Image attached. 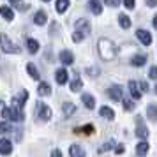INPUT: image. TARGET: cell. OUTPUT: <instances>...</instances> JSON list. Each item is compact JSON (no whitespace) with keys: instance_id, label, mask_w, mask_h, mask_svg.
Listing matches in <instances>:
<instances>
[{"instance_id":"33","label":"cell","mask_w":157,"mask_h":157,"mask_svg":"<svg viewBox=\"0 0 157 157\" xmlns=\"http://www.w3.org/2000/svg\"><path fill=\"white\" fill-rule=\"evenodd\" d=\"M134 108H136V104H134V101H129V99H124V109H125V111H134Z\"/></svg>"},{"instance_id":"8","label":"cell","mask_w":157,"mask_h":157,"mask_svg":"<svg viewBox=\"0 0 157 157\" xmlns=\"http://www.w3.org/2000/svg\"><path fill=\"white\" fill-rule=\"evenodd\" d=\"M136 36H138V39H140V43L145 44V46H150L152 44V36H150V32L148 30H138L136 32Z\"/></svg>"},{"instance_id":"3","label":"cell","mask_w":157,"mask_h":157,"mask_svg":"<svg viewBox=\"0 0 157 157\" xmlns=\"http://www.w3.org/2000/svg\"><path fill=\"white\" fill-rule=\"evenodd\" d=\"M2 50H4V53H21V50L14 43H11L6 34H2Z\"/></svg>"},{"instance_id":"11","label":"cell","mask_w":157,"mask_h":157,"mask_svg":"<svg viewBox=\"0 0 157 157\" xmlns=\"http://www.w3.org/2000/svg\"><path fill=\"white\" fill-rule=\"evenodd\" d=\"M55 79H57L58 85H65L67 79H69V74H67L65 69H57V72H55Z\"/></svg>"},{"instance_id":"28","label":"cell","mask_w":157,"mask_h":157,"mask_svg":"<svg viewBox=\"0 0 157 157\" xmlns=\"http://www.w3.org/2000/svg\"><path fill=\"white\" fill-rule=\"evenodd\" d=\"M94 131H95V129H94L92 124H88V125H85V127H81V129H74L76 134H85V136H90Z\"/></svg>"},{"instance_id":"16","label":"cell","mask_w":157,"mask_h":157,"mask_svg":"<svg viewBox=\"0 0 157 157\" xmlns=\"http://www.w3.org/2000/svg\"><path fill=\"white\" fill-rule=\"evenodd\" d=\"M69 155L71 157H86V154L79 145H71L69 147Z\"/></svg>"},{"instance_id":"12","label":"cell","mask_w":157,"mask_h":157,"mask_svg":"<svg viewBox=\"0 0 157 157\" xmlns=\"http://www.w3.org/2000/svg\"><path fill=\"white\" fill-rule=\"evenodd\" d=\"M148 154V143L145 141V140H141V141L136 145V155L138 157H145Z\"/></svg>"},{"instance_id":"18","label":"cell","mask_w":157,"mask_h":157,"mask_svg":"<svg viewBox=\"0 0 157 157\" xmlns=\"http://www.w3.org/2000/svg\"><path fill=\"white\" fill-rule=\"evenodd\" d=\"M99 115L102 117V118H106V120H113L115 118V111L111 109V108H108V106H102L99 109Z\"/></svg>"},{"instance_id":"32","label":"cell","mask_w":157,"mask_h":157,"mask_svg":"<svg viewBox=\"0 0 157 157\" xmlns=\"http://www.w3.org/2000/svg\"><path fill=\"white\" fill-rule=\"evenodd\" d=\"M113 147H115V141H106L97 152H99V154H104V152H108V150H113Z\"/></svg>"},{"instance_id":"20","label":"cell","mask_w":157,"mask_h":157,"mask_svg":"<svg viewBox=\"0 0 157 157\" xmlns=\"http://www.w3.org/2000/svg\"><path fill=\"white\" fill-rule=\"evenodd\" d=\"M37 92H39V95L41 97H48L51 94V86L46 83V81H43V83H39V88H37Z\"/></svg>"},{"instance_id":"5","label":"cell","mask_w":157,"mask_h":157,"mask_svg":"<svg viewBox=\"0 0 157 157\" xmlns=\"http://www.w3.org/2000/svg\"><path fill=\"white\" fill-rule=\"evenodd\" d=\"M37 115H39V118H43V120H50L51 118V109L48 104H37Z\"/></svg>"},{"instance_id":"40","label":"cell","mask_w":157,"mask_h":157,"mask_svg":"<svg viewBox=\"0 0 157 157\" xmlns=\"http://www.w3.org/2000/svg\"><path fill=\"white\" fill-rule=\"evenodd\" d=\"M51 157H62V152L58 148H55V150H51Z\"/></svg>"},{"instance_id":"44","label":"cell","mask_w":157,"mask_h":157,"mask_svg":"<svg viewBox=\"0 0 157 157\" xmlns=\"http://www.w3.org/2000/svg\"><path fill=\"white\" fill-rule=\"evenodd\" d=\"M155 94H157V85H155Z\"/></svg>"},{"instance_id":"21","label":"cell","mask_w":157,"mask_h":157,"mask_svg":"<svg viewBox=\"0 0 157 157\" xmlns=\"http://www.w3.org/2000/svg\"><path fill=\"white\" fill-rule=\"evenodd\" d=\"M0 14L4 16L6 21H13V20H14V13H13L7 6H2V7H0Z\"/></svg>"},{"instance_id":"9","label":"cell","mask_w":157,"mask_h":157,"mask_svg":"<svg viewBox=\"0 0 157 157\" xmlns=\"http://www.w3.org/2000/svg\"><path fill=\"white\" fill-rule=\"evenodd\" d=\"M140 88L141 86L138 85L136 81H129V92H131V95H132V99H141V92H140Z\"/></svg>"},{"instance_id":"26","label":"cell","mask_w":157,"mask_h":157,"mask_svg":"<svg viewBox=\"0 0 157 157\" xmlns=\"http://www.w3.org/2000/svg\"><path fill=\"white\" fill-rule=\"evenodd\" d=\"M25 44H27V48H29L30 53H37V51H39V48H41L36 39H27V41H25Z\"/></svg>"},{"instance_id":"23","label":"cell","mask_w":157,"mask_h":157,"mask_svg":"<svg viewBox=\"0 0 157 157\" xmlns=\"http://www.w3.org/2000/svg\"><path fill=\"white\" fill-rule=\"evenodd\" d=\"M131 64L134 65V67H143V65L147 64V57L145 55H134V57L131 58Z\"/></svg>"},{"instance_id":"35","label":"cell","mask_w":157,"mask_h":157,"mask_svg":"<svg viewBox=\"0 0 157 157\" xmlns=\"http://www.w3.org/2000/svg\"><path fill=\"white\" fill-rule=\"evenodd\" d=\"M148 78H150V79H157V65L150 67V71H148Z\"/></svg>"},{"instance_id":"38","label":"cell","mask_w":157,"mask_h":157,"mask_svg":"<svg viewBox=\"0 0 157 157\" xmlns=\"http://www.w3.org/2000/svg\"><path fill=\"white\" fill-rule=\"evenodd\" d=\"M124 6L131 11V9H134V0H124Z\"/></svg>"},{"instance_id":"30","label":"cell","mask_w":157,"mask_h":157,"mask_svg":"<svg viewBox=\"0 0 157 157\" xmlns=\"http://www.w3.org/2000/svg\"><path fill=\"white\" fill-rule=\"evenodd\" d=\"M62 109H64V115H65V117H71V115L76 111V106H74L72 102H64Z\"/></svg>"},{"instance_id":"39","label":"cell","mask_w":157,"mask_h":157,"mask_svg":"<svg viewBox=\"0 0 157 157\" xmlns=\"http://www.w3.org/2000/svg\"><path fill=\"white\" fill-rule=\"evenodd\" d=\"M115 152H117L118 155H120V154H124V152H125V148H124V145H117V148H115Z\"/></svg>"},{"instance_id":"19","label":"cell","mask_w":157,"mask_h":157,"mask_svg":"<svg viewBox=\"0 0 157 157\" xmlns=\"http://www.w3.org/2000/svg\"><path fill=\"white\" fill-rule=\"evenodd\" d=\"M147 117H148L152 122H157V104L155 102L148 104V108H147Z\"/></svg>"},{"instance_id":"27","label":"cell","mask_w":157,"mask_h":157,"mask_svg":"<svg viewBox=\"0 0 157 157\" xmlns=\"http://www.w3.org/2000/svg\"><path fill=\"white\" fill-rule=\"evenodd\" d=\"M27 72L30 74V78H32V79H39V78H41V76H39V71L36 69V65L32 64V62L27 64Z\"/></svg>"},{"instance_id":"15","label":"cell","mask_w":157,"mask_h":157,"mask_svg":"<svg viewBox=\"0 0 157 157\" xmlns=\"http://www.w3.org/2000/svg\"><path fill=\"white\" fill-rule=\"evenodd\" d=\"M11 152H13V143L4 138V140L0 141V154H2V155H9Z\"/></svg>"},{"instance_id":"43","label":"cell","mask_w":157,"mask_h":157,"mask_svg":"<svg viewBox=\"0 0 157 157\" xmlns=\"http://www.w3.org/2000/svg\"><path fill=\"white\" fill-rule=\"evenodd\" d=\"M152 25H154V29H155V30H157V14H155V16H154V21H152Z\"/></svg>"},{"instance_id":"25","label":"cell","mask_w":157,"mask_h":157,"mask_svg":"<svg viewBox=\"0 0 157 157\" xmlns=\"http://www.w3.org/2000/svg\"><path fill=\"white\" fill-rule=\"evenodd\" d=\"M67 7H69V0H57L55 9H57L58 14H64L65 11H67Z\"/></svg>"},{"instance_id":"13","label":"cell","mask_w":157,"mask_h":157,"mask_svg":"<svg viewBox=\"0 0 157 157\" xmlns=\"http://www.w3.org/2000/svg\"><path fill=\"white\" fill-rule=\"evenodd\" d=\"M88 9H90L95 16L102 14V4H101V0H90V2H88Z\"/></svg>"},{"instance_id":"14","label":"cell","mask_w":157,"mask_h":157,"mask_svg":"<svg viewBox=\"0 0 157 157\" xmlns=\"http://www.w3.org/2000/svg\"><path fill=\"white\" fill-rule=\"evenodd\" d=\"M27 99H29V92L27 90H21L20 92V95H16V97H13V104H16V106H21L27 102Z\"/></svg>"},{"instance_id":"31","label":"cell","mask_w":157,"mask_h":157,"mask_svg":"<svg viewBox=\"0 0 157 157\" xmlns=\"http://www.w3.org/2000/svg\"><path fill=\"white\" fill-rule=\"evenodd\" d=\"M9 2H11V4H13L16 9H20V11H27V9L30 7V6H27L23 0H9Z\"/></svg>"},{"instance_id":"1","label":"cell","mask_w":157,"mask_h":157,"mask_svg":"<svg viewBox=\"0 0 157 157\" xmlns=\"http://www.w3.org/2000/svg\"><path fill=\"white\" fill-rule=\"evenodd\" d=\"M97 48H99V55H101L102 60H113L115 55H117V48H115L113 41H109V39H106V37L99 39Z\"/></svg>"},{"instance_id":"6","label":"cell","mask_w":157,"mask_h":157,"mask_svg":"<svg viewBox=\"0 0 157 157\" xmlns=\"http://www.w3.org/2000/svg\"><path fill=\"white\" fill-rule=\"evenodd\" d=\"M58 58H60V62H62L64 65H72L74 64V55H72L69 50H62L60 55H58Z\"/></svg>"},{"instance_id":"41","label":"cell","mask_w":157,"mask_h":157,"mask_svg":"<svg viewBox=\"0 0 157 157\" xmlns=\"http://www.w3.org/2000/svg\"><path fill=\"white\" fill-rule=\"evenodd\" d=\"M145 4H147V7H155V6H157V0H147Z\"/></svg>"},{"instance_id":"7","label":"cell","mask_w":157,"mask_h":157,"mask_svg":"<svg viewBox=\"0 0 157 157\" xmlns=\"http://www.w3.org/2000/svg\"><path fill=\"white\" fill-rule=\"evenodd\" d=\"M108 95L111 97L113 101H122V95H124V90H122L120 85H113L109 86V90H108Z\"/></svg>"},{"instance_id":"24","label":"cell","mask_w":157,"mask_h":157,"mask_svg":"<svg viewBox=\"0 0 157 157\" xmlns=\"http://www.w3.org/2000/svg\"><path fill=\"white\" fill-rule=\"evenodd\" d=\"M118 23H120V27L124 30L131 29V25H132V21H131V18L127 14H118Z\"/></svg>"},{"instance_id":"37","label":"cell","mask_w":157,"mask_h":157,"mask_svg":"<svg viewBox=\"0 0 157 157\" xmlns=\"http://www.w3.org/2000/svg\"><path fill=\"white\" fill-rule=\"evenodd\" d=\"M106 2V6H109V7H118L120 6V0H104Z\"/></svg>"},{"instance_id":"22","label":"cell","mask_w":157,"mask_h":157,"mask_svg":"<svg viewBox=\"0 0 157 157\" xmlns=\"http://www.w3.org/2000/svg\"><path fill=\"white\" fill-rule=\"evenodd\" d=\"M81 101H83V104H85L88 109H94V108H95V99H94L90 94H83V95H81Z\"/></svg>"},{"instance_id":"34","label":"cell","mask_w":157,"mask_h":157,"mask_svg":"<svg viewBox=\"0 0 157 157\" xmlns=\"http://www.w3.org/2000/svg\"><path fill=\"white\" fill-rule=\"evenodd\" d=\"M85 36H86V34H83V32H79V30H76V32L72 34V41H74V43H81V41L85 39Z\"/></svg>"},{"instance_id":"36","label":"cell","mask_w":157,"mask_h":157,"mask_svg":"<svg viewBox=\"0 0 157 157\" xmlns=\"http://www.w3.org/2000/svg\"><path fill=\"white\" fill-rule=\"evenodd\" d=\"M0 131H2V132H9V131H11V127H9L7 120H4L2 124H0Z\"/></svg>"},{"instance_id":"45","label":"cell","mask_w":157,"mask_h":157,"mask_svg":"<svg viewBox=\"0 0 157 157\" xmlns=\"http://www.w3.org/2000/svg\"><path fill=\"white\" fill-rule=\"evenodd\" d=\"M43 2H50V0H43Z\"/></svg>"},{"instance_id":"17","label":"cell","mask_w":157,"mask_h":157,"mask_svg":"<svg viewBox=\"0 0 157 157\" xmlns=\"http://www.w3.org/2000/svg\"><path fill=\"white\" fill-rule=\"evenodd\" d=\"M76 30H79V32H83V34H90V23H88V20H78L76 21Z\"/></svg>"},{"instance_id":"2","label":"cell","mask_w":157,"mask_h":157,"mask_svg":"<svg viewBox=\"0 0 157 157\" xmlns=\"http://www.w3.org/2000/svg\"><path fill=\"white\" fill-rule=\"evenodd\" d=\"M2 118L4 120H13V122H21L25 118V113H23V108L21 106H2Z\"/></svg>"},{"instance_id":"42","label":"cell","mask_w":157,"mask_h":157,"mask_svg":"<svg viewBox=\"0 0 157 157\" xmlns=\"http://www.w3.org/2000/svg\"><path fill=\"white\" fill-rule=\"evenodd\" d=\"M140 86L143 88V92H148V83H147V81H141V83H140Z\"/></svg>"},{"instance_id":"4","label":"cell","mask_w":157,"mask_h":157,"mask_svg":"<svg viewBox=\"0 0 157 157\" xmlns=\"http://www.w3.org/2000/svg\"><path fill=\"white\" fill-rule=\"evenodd\" d=\"M136 136L140 140H147L148 138V129H147L141 117H136Z\"/></svg>"},{"instance_id":"29","label":"cell","mask_w":157,"mask_h":157,"mask_svg":"<svg viewBox=\"0 0 157 157\" xmlns=\"http://www.w3.org/2000/svg\"><path fill=\"white\" fill-rule=\"evenodd\" d=\"M83 88V81H81V78H74L71 81V92H79Z\"/></svg>"},{"instance_id":"10","label":"cell","mask_w":157,"mask_h":157,"mask_svg":"<svg viewBox=\"0 0 157 157\" xmlns=\"http://www.w3.org/2000/svg\"><path fill=\"white\" fill-rule=\"evenodd\" d=\"M34 23L39 25V27H41V25H46V23H48V14H46V11H43V9L37 11L36 16H34Z\"/></svg>"}]
</instances>
